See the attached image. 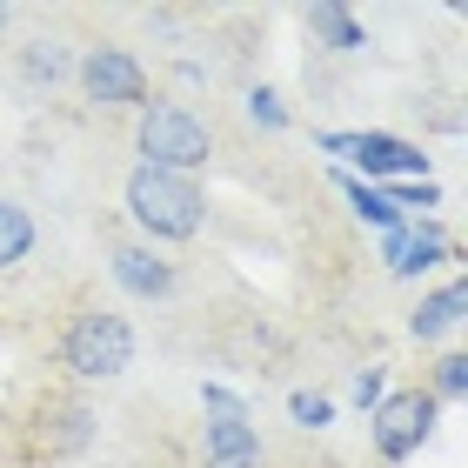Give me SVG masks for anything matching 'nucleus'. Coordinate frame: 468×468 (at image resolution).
Segmentation results:
<instances>
[{
  "label": "nucleus",
  "mask_w": 468,
  "mask_h": 468,
  "mask_svg": "<svg viewBox=\"0 0 468 468\" xmlns=\"http://www.w3.org/2000/svg\"><path fill=\"white\" fill-rule=\"evenodd\" d=\"M127 215L147 241H195L207 221V201L187 175H161V167H134L127 175Z\"/></svg>",
  "instance_id": "1"
},
{
  "label": "nucleus",
  "mask_w": 468,
  "mask_h": 468,
  "mask_svg": "<svg viewBox=\"0 0 468 468\" xmlns=\"http://www.w3.org/2000/svg\"><path fill=\"white\" fill-rule=\"evenodd\" d=\"M141 167H161V175H187L195 181V167H207V154H215V141H207V127L187 114V108H141Z\"/></svg>",
  "instance_id": "2"
},
{
  "label": "nucleus",
  "mask_w": 468,
  "mask_h": 468,
  "mask_svg": "<svg viewBox=\"0 0 468 468\" xmlns=\"http://www.w3.org/2000/svg\"><path fill=\"white\" fill-rule=\"evenodd\" d=\"M60 361H68L80 381H114V375H127V361H134V328L108 308H88L60 335Z\"/></svg>",
  "instance_id": "3"
},
{
  "label": "nucleus",
  "mask_w": 468,
  "mask_h": 468,
  "mask_svg": "<svg viewBox=\"0 0 468 468\" xmlns=\"http://www.w3.org/2000/svg\"><path fill=\"white\" fill-rule=\"evenodd\" d=\"M435 429V395L429 388H401V395H381L375 401V449L388 462H409Z\"/></svg>",
  "instance_id": "4"
},
{
  "label": "nucleus",
  "mask_w": 468,
  "mask_h": 468,
  "mask_svg": "<svg viewBox=\"0 0 468 468\" xmlns=\"http://www.w3.org/2000/svg\"><path fill=\"white\" fill-rule=\"evenodd\" d=\"M80 94L101 108H147V68L127 48H94L80 60Z\"/></svg>",
  "instance_id": "5"
},
{
  "label": "nucleus",
  "mask_w": 468,
  "mask_h": 468,
  "mask_svg": "<svg viewBox=\"0 0 468 468\" xmlns=\"http://www.w3.org/2000/svg\"><path fill=\"white\" fill-rule=\"evenodd\" d=\"M201 462L207 468H261V435H254V421L234 409V415H215L201 429Z\"/></svg>",
  "instance_id": "6"
},
{
  "label": "nucleus",
  "mask_w": 468,
  "mask_h": 468,
  "mask_svg": "<svg viewBox=\"0 0 468 468\" xmlns=\"http://www.w3.org/2000/svg\"><path fill=\"white\" fill-rule=\"evenodd\" d=\"M328 154H348L355 167H368V175H415L421 167V154L395 134H328Z\"/></svg>",
  "instance_id": "7"
},
{
  "label": "nucleus",
  "mask_w": 468,
  "mask_h": 468,
  "mask_svg": "<svg viewBox=\"0 0 468 468\" xmlns=\"http://www.w3.org/2000/svg\"><path fill=\"white\" fill-rule=\"evenodd\" d=\"M114 282L134 294V302H161V294H175V261H161L154 248L127 241V248H114Z\"/></svg>",
  "instance_id": "8"
},
{
  "label": "nucleus",
  "mask_w": 468,
  "mask_h": 468,
  "mask_svg": "<svg viewBox=\"0 0 468 468\" xmlns=\"http://www.w3.org/2000/svg\"><path fill=\"white\" fill-rule=\"evenodd\" d=\"M462 308H468V288H462V282L435 288L429 302L409 314V335H415V342H441V335H455V328H462Z\"/></svg>",
  "instance_id": "9"
},
{
  "label": "nucleus",
  "mask_w": 468,
  "mask_h": 468,
  "mask_svg": "<svg viewBox=\"0 0 468 468\" xmlns=\"http://www.w3.org/2000/svg\"><path fill=\"white\" fill-rule=\"evenodd\" d=\"M308 34L322 40V48H335V54H355V48H361V20L342 7V0H322V7H308Z\"/></svg>",
  "instance_id": "10"
},
{
  "label": "nucleus",
  "mask_w": 468,
  "mask_h": 468,
  "mask_svg": "<svg viewBox=\"0 0 468 468\" xmlns=\"http://www.w3.org/2000/svg\"><path fill=\"white\" fill-rule=\"evenodd\" d=\"M34 254V215L20 201H0V268H20Z\"/></svg>",
  "instance_id": "11"
},
{
  "label": "nucleus",
  "mask_w": 468,
  "mask_h": 468,
  "mask_svg": "<svg viewBox=\"0 0 468 468\" xmlns=\"http://www.w3.org/2000/svg\"><path fill=\"white\" fill-rule=\"evenodd\" d=\"M441 261V241H435V234L429 228H421V234H388V268L395 274H421V268H435Z\"/></svg>",
  "instance_id": "12"
},
{
  "label": "nucleus",
  "mask_w": 468,
  "mask_h": 468,
  "mask_svg": "<svg viewBox=\"0 0 468 468\" xmlns=\"http://www.w3.org/2000/svg\"><path fill=\"white\" fill-rule=\"evenodd\" d=\"M20 74H27V88H54V80L68 74V54H60L54 40H34V48L20 54Z\"/></svg>",
  "instance_id": "13"
},
{
  "label": "nucleus",
  "mask_w": 468,
  "mask_h": 468,
  "mask_svg": "<svg viewBox=\"0 0 468 468\" xmlns=\"http://www.w3.org/2000/svg\"><path fill=\"white\" fill-rule=\"evenodd\" d=\"M348 201H355V215H361V221H375V228H388V234L401 228V207H395V201H381L375 187H361V181H348Z\"/></svg>",
  "instance_id": "14"
},
{
  "label": "nucleus",
  "mask_w": 468,
  "mask_h": 468,
  "mask_svg": "<svg viewBox=\"0 0 468 468\" xmlns=\"http://www.w3.org/2000/svg\"><path fill=\"white\" fill-rule=\"evenodd\" d=\"M288 415L302 421V429H328V421H335V401H328V395H308V388H294V395H288Z\"/></svg>",
  "instance_id": "15"
},
{
  "label": "nucleus",
  "mask_w": 468,
  "mask_h": 468,
  "mask_svg": "<svg viewBox=\"0 0 468 468\" xmlns=\"http://www.w3.org/2000/svg\"><path fill=\"white\" fill-rule=\"evenodd\" d=\"M248 121H254V127H268V134H282V127H288L282 94H274V88H254V94H248Z\"/></svg>",
  "instance_id": "16"
},
{
  "label": "nucleus",
  "mask_w": 468,
  "mask_h": 468,
  "mask_svg": "<svg viewBox=\"0 0 468 468\" xmlns=\"http://www.w3.org/2000/svg\"><path fill=\"white\" fill-rule=\"evenodd\" d=\"M435 395H441V401H462V395H468V361H462V355L435 361Z\"/></svg>",
  "instance_id": "17"
},
{
  "label": "nucleus",
  "mask_w": 468,
  "mask_h": 468,
  "mask_svg": "<svg viewBox=\"0 0 468 468\" xmlns=\"http://www.w3.org/2000/svg\"><path fill=\"white\" fill-rule=\"evenodd\" d=\"M348 395L368 409V401H381V368H355V381H348Z\"/></svg>",
  "instance_id": "18"
},
{
  "label": "nucleus",
  "mask_w": 468,
  "mask_h": 468,
  "mask_svg": "<svg viewBox=\"0 0 468 468\" xmlns=\"http://www.w3.org/2000/svg\"><path fill=\"white\" fill-rule=\"evenodd\" d=\"M0 27H7V7H0Z\"/></svg>",
  "instance_id": "19"
}]
</instances>
